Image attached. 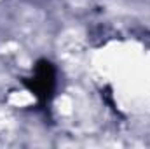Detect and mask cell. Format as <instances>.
<instances>
[{
  "mask_svg": "<svg viewBox=\"0 0 150 149\" xmlns=\"http://www.w3.org/2000/svg\"><path fill=\"white\" fill-rule=\"evenodd\" d=\"M25 86L40 100L42 105H45L54 93V86H56V72L51 62L47 60H40L35 67L33 77L25 79L23 81Z\"/></svg>",
  "mask_w": 150,
  "mask_h": 149,
  "instance_id": "1",
  "label": "cell"
}]
</instances>
